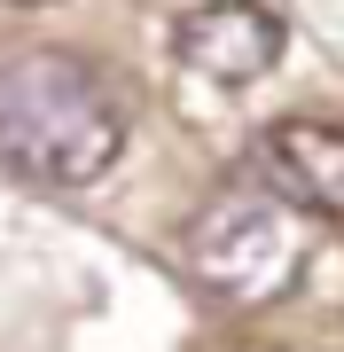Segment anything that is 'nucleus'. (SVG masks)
Listing matches in <instances>:
<instances>
[{"instance_id":"3","label":"nucleus","mask_w":344,"mask_h":352,"mask_svg":"<svg viewBox=\"0 0 344 352\" xmlns=\"http://www.w3.org/2000/svg\"><path fill=\"white\" fill-rule=\"evenodd\" d=\"M172 47L211 87H251V78H266L282 63V16L266 0H204V8L180 16Z\"/></svg>"},{"instance_id":"1","label":"nucleus","mask_w":344,"mask_h":352,"mask_svg":"<svg viewBox=\"0 0 344 352\" xmlns=\"http://www.w3.org/2000/svg\"><path fill=\"white\" fill-rule=\"evenodd\" d=\"M0 157L39 188H87L126 157V102L87 55L32 47L0 71Z\"/></svg>"},{"instance_id":"2","label":"nucleus","mask_w":344,"mask_h":352,"mask_svg":"<svg viewBox=\"0 0 344 352\" xmlns=\"http://www.w3.org/2000/svg\"><path fill=\"white\" fill-rule=\"evenodd\" d=\"M297 266H306L297 219L266 188H219L188 219V274L204 289H219V298L266 305V298H282L297 282Z\"/></svg>"},{"instance_id":"5","label":"nucleus","mask_w":344,"mask_h":352,"mask_svg":"<svg viewBox=\"0 0 344 352\" xmlns=\"http://www.w3.org/2000/svg\"><path fill=\"white\" fill-rule=\"evenodd\" d=\"M8 8H55V0H8Z\"/></svg>"},{"instance_id":"4","label":"nucleus","mask_w":344,"mask_h":352,"mask_svg":"<svg viewBox=\"0 0 344 352\" xmlns=\"http://www.w3.org/2000/svg\"><path fill=\"white\" fill-rule=\"evenodd\" d=\"M258 180L290 212L344 219V126H321V118H282V126H266V141H258Z\"/></svg>"}]
</instances>
